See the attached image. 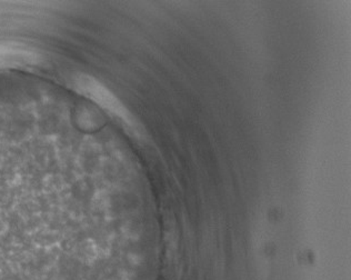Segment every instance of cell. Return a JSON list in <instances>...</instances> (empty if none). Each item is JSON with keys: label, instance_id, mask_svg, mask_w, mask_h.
<instances>
[{"label": "cell", "instance_id": "6da1fadb", "mask_svg": "<svg viewBox=\"0 0 351 280\" xmlns=\"http://www.w3.org/2000/svg\"><path fill=\"white\" fill-rule=\"evenodd\" d=\"M77 87L90 98L101 104L106 108L110 109L112 113L117 114L118 116L126 115V110L119 105V102L114 100L105 88L101 87L99 84H97L89 77H80L77 80Z\"/></svg>", "mask_w": 351, "mask_h": 280}]
</instances>
